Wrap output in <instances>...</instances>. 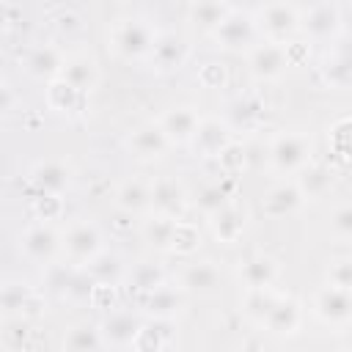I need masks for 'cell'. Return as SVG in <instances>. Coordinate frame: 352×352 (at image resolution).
<instances>
[{
  "label": "cell",
  "mask_w": 352,
  "mask_h": 352,
  "mask_svg": "<svg viewBox=\"0 0 352 352\" xmlns=\"http://www.w3.org/2000/svg\"><path fill=\"white\" fill-rule=\"evenodd\" d=\"M157 36H160L157 28L143 16H121L110 28V44H113L116 55H121L124 60L148 58Z\"/></svg>",
  "instance_id": "cell-1"
},
{
  "label": "cell",
  "mask_w": 352,
  "mask_h": 352,
  "mask_svg": "<svg viewBox=\"0 0 352 352\" xmlns=\"http://www.w3.org/2000/svg\"><path fill=\"white\" fill-rule=\"evenodd\" d=\"M314 154V140L308 132H280L272 138L267 157H270V168L280 176H297Z\"/></svg>",
  "instance_id": "cell-2"
},
{
  "label": "cell",
  "mask_w": 352,
  "mask_h": 352,
  "mask_svg": "<svg viewBox=\"0 0 352 352\" xmlns=\"http://www.w3.org/2000/svg\"><path fill=\"white\" fill-rule=\"evenodd\" d=\"M256 22H258L261 38L278 41V44H286V41H292L302 33V14L292 3H280V0L267 3L256 14Z\"/></svg>",
  "instance_id": "cell-3"
},
{
  "label": "cell",
  "mask_w": 352,
  "mask_h": 352,
  "mask_svg": "<svg viewBox=\"0 0 352 352\" xmlns=\"http://www.w3.org/2000/svg\"><path fill=\"white\" fill-rule=\"evenodd\" d=\"M212 38H214V44H217L220 50H226V52H245V50H253L256 41L261 38L256 14L231 8V14L220 22V28L212 33Z\"/></svg>",
  "instance_id": "cell-4"
},
{
  "label": "cell",
  "mask_w": 352,
  "mask_h": 352,
  "mask_svg": "<svg viewBox=\"0 0 352 352\" xmlns=\"http://www.w3.org/2000/svg\"><path fill=\"white\" fill-rule=\"evenodd\" d=\"M104 248L102 231L91 220H77L63 231V253L72 264H88L99 250Z\"/></svg>",
  "instance_id": "cell-5"
},
{
  "label": "cell",
  "mask_w": 352,
  "mask_h": 352,
  "mask_svg": "<svg viewBox=\"0 0 352 352\" xmlns=\"http://www.w3.org/2000/svg\"><path fill=\"white\" fill-rule=\"evenodd\" d=\"M19 248H22V253H25V258H30V261L47 267V264H52L55 256L63 250V234H58L52 223H44V220H41V223H36V226H30V228L22 231Z\"/></svg>",
  "instance_id": "cell-6"
},
{
  "label": "cell",
  "mask_w": 352,
  "mask_h": 352,
  "mask_svg": "<svg viewBox=\"0 0 352 352\" xmlns=\"http://www.w3.org/2000/svg\"><path fill=\"white\" fill-rule=\"evenodd\" d=\"M311 308L316 314V319H322L330 327H344L352 322V289H341V286H322L314 300Z\"/></svg>",
  "instance_id": "cell-7"
},
{
  "label": "cell",
  "mask_w": 352,
  "mask_h": 352,
  "mask_svg": "<svg viewBox=\"0 0 352 352\" xmlns=\"http://www.w3.org/2000/svg\"><path fill=\"white\" fill-rule=\"evenodd\" d=\"M234 140V129L226 118L217 116H201V124L190 140V148L201 160H214L228 143Z\"/></svg>",
  "instance_id": "cell-8"
},
{
  "label": "cell",
  "mask_w": 352,
  "mask_h": 352,
  "mask_svg": "<svg viewBox=\"0 0 352 352\" xmlns=\"http://www.w3.org/2000/svg\"><path fill=\"white\" fill-rule=\"evenodd\" d=\"M248 69L258 82H272L280 80L289 69L286 60V50L278 41H267L261 38V44H256L253 50H248Z\"/></svg>",
  "instance_id": "cell-9"
},
{
  "label": "cell",
  "mask_w": 352,
  "mask_h": 352,
  "mask_svg": "<svg viewBox=\"0 0 352 352\" xmlns=\"http://www.w3.org/2000/svg\"><path fill=\"white\" fill-rule=\"evenodd\" d=\"M187 206H190V195L179 179H173V176L151 179V212L182 220Z\"/></svg>",
  "instance_id": "cell-10"
},
{
  "label": "cell",
  "mask_w": 352,
  "mask_h": 352,
  "mask_svg": "<svg viewBox=\"0 0 352 352\" xmlns=\"http://www.w3.org/2000/svg\"><path fill=\"white\" fill-rule=\"evenodd\" d=\"M190 58V44L184 41V36L173 33V30H162L148 52V60L151 66L160 72V74H170V72H179Z\"/></svg>",
  "instance_id": "cell-11"
},
{
  "label": "cell",
  "mask_w": 352,
  "mask_h": 352,
  "mask_svg": "<svg viewBox=\"0 0 352 352\" xmlns=\"http://www.w3.org/2000/svg\"><path fill=\"white\" fill-rule=\"evenodd\" d=\"M341 30V11L333 0H319L302 14V33L311 41H330Z\"/></svg>",
  "instance_id": "cell-12"
},
{
  "label": "cell",
  "mask_w": 352,
  "mask_h": 352,
  "mask_svg": "<svg viewBox=\"0 0 352 352\" xmlns=\"http://www.w3.org/2000/svg\"><path fill=\"white\" fill-rule=\"evenodd\" d=\"M143 319L146 316H140L135 311H116V308L107 311L104 319L99 322V330H102L104 344L107 346H116V349H124V346L132 349V341H135Z\"/></svg>",
  "instance_id": "cell-13"
},
{
  "label": "cell",
  "mask_w": 352,
  "mask_h": 352,
  "mask_svg": "<svg viewBox=\"0 0 352 352\" xmlns=\"http://www.w3.org/2000/svg\"><path fill=\"white\" fill-rule=\"evenodd\" d=\"M126 148L140 157V160H157L162 157L168 148H173L170 138L165 135V129L160 126V121H148V124H140L129 132L126 138Z\"/></svg>",
  "instance_id": "cell-14"
},
{
  "label": "cell",
  "mask_w": 352,
  "mask_h": 352,
  "mask_svg": "<svg viewBox=\"0 0 352 352\" xmlns=\"http://www.w3.org/2000/svg\"><path fill=\"white\" fill-rule=\"evenodd\" d=\"M176 344V322L173 319H165V316H146L135 341H132V349L138 352H160V349H168Z\"/></svg>",
  "instance_id": "cell-15"
},
{
  "label": "cell",
  "mask_w": 352,
  "mask_h": 352,
  "mask_svg": "<svg viewBox=\"0 0 352 352\" xmlns=\"http://www.w3.org/2000/svg\"><path fill=\"white\" fill-rule=\"evenodd\" d=\"M236 179H239V176H226V173H223L217 182L201 184V187L195 190V195H192V206H195L201 214L212 217L214 212H220L226 204L234 201V195H236Z\"/></svg>",
  "instance_id": "cell-16"
},
{
  "label": "cell",
  "mask_w": 352,
  "mask_h": 352,
  "mask_svg": "<svg viewBox=\"0 0 352 352\" xmlns=\"http://www.w3.org/2000/svg\"><path fill=\"white\" fill-rule=\"evenodd\" d=\"M305 204V195L294 182H278L272 184L264 195H261V212L267 217H286V214H294L300 206Z\"/></svg>",
  "instance_id": "cell-17"
},
{
  "label": "cell",
  "mask_w": 352,
  "mask_h": 352,
  "mask_svg": "<svg viewBox=\"0 0 352 352\" xmlns=\"http://www.w3.org/2000/svg\"><path fill=\"white\" fill-rule=\"evenodd\" d=\"M30 187L38 192L63 195L72 187V168L63 160H41L30 168Z\"/></svg>",
  "instance_id": "cell-18"
},
{
  "label": "cell",
  "mask_w": 352,
  "mask_h": 352,
  "mask_svg": "<svg viewBox=\"0 0 352 352\" xmlns=\"http://www.w3.org/2000/svg\"><path fill=\"white\" fill-rule=\"evenodd\" d=\"M157 121H160V126L165 129V135L170 138L173 146H190V140H192V135H195V129L201 124V116H198L195 107L182 104V107L165 110Z\"/></svg>",
  "instance_id": "cell-19"
},
{
  "label": "cell",
  "mask_w": 352,
  "mask_h": 352,
  "mask_svg": "<svg viewBox=\"0 0 352 352\" xmlns=\"http://www.w3.org/2000/svg\"><path fill=\"white\" fill-rule=\"evenodd\" d=\"M179 286L192 294H217L223 286V272L212 258H201L184 267Z\"/></svg>",
  "instance_id": "cell-20"
},
{
  "label": "cell",
  "mask_w": 352,
  "mask_h": 352,
  "mask_svg": "<svg viewBox=\"0 0 352 352\" xmlns=\"http://www.w3.org/2000/svg\"><path fill=\"white\" fill-rule=\"evenodd\" d=\"M300 324H302V305L292 294H280L278 302L272 305V311L264 319V330L278 336V338L294 336L300 330Z\"/></svg>",
  "instance_id": "cell-21"
},
{
  "label": "cell",
  "mask_w": 352,
  "mask_h": 352,
  "mask_svg": "<svg viewBox=\"0 0 352 352\" xmlns=\"http://www.w3.org/2000/svg\"><path fill=\"white\" fill-rule=\"evenodd\" d=\"M264 113H267L264 99H261L256 91H248V94H242V96H236V99L231 102L226 121L231 124V129H234V132L256 129V126L264 121Z\"/></svg>",
  "instance_id": "cell-22"
},
{
  "label": "cell",
  "mask_w": 352,
  "mask_h": 352,
  "mask_svg": "<svg viewBox=\"0 0 352 352\" xmlns=\"http://www.w3.org/2000/svg\"><path fill=\"white\" fill-rule=\"evenodd\" d=\"M63 63H66V55L55 44H38L28 52L25 72L36 80H55V77H60Z\"/></svg>",
  "instance_id": "cell-23"
},
{
  "label": "cell",
  "mask_w": 352,
  "mask_h": 352,
  "mask_svg": "<svg viewBox=\"0 0 352 352\" xmlns=\"http://www.w3.org/2000/svg\"><path fill=\"white\" fill-rule=\"evenodd\" d=\"M85 96L80 88H74L69 80L63 77H55V80H47V91H44V99H47V107L55 110V113H63V116H74L85 107Z\"/></svg>",
  "instance_id": "cell-24"
},
{
  "label": "cell",
  "mask_w": 352,
  "mask_h": 352,
  "mask_svg": "<svg viewBox=\"0 0 352 352\" xmlns=\"http://www.w3.org/2000/svg\"><path fill=\"white\" fill-rule=\"evenodd\" d=\"M209 226H212V234H214L217 242L231 245V242H236L242 236V231L248 226V214L236 201H231V204H226L220 212H214L209 217Z\"/></svg>",
  "instance_id": "cell-25"
},
{
  "label": "cell",
  "mask_w": 352,
  "mask_h": 352,
  "mask_svg": "<svg viewBox=\"0 0 352 352\" xmlns=\"http://www.w3.org/2000/svg\"><path fill=\"white\" fill-rule=\"evenodd\" d=\"M182 294H184L182 286L176 289V286L162 283L154 292H148V294L140 297V314L143 316H165V319H173L179 314V308H182Z\"/></svg>",
  "instance_id": "cell-26"
},
{
  "label": "cell",
  "mask_w": 352,
  "mask_h": 352,
  "mask_svg": "<svg viewBox=\"0 0 352 352\" xmlns=\"http://www.w3.org/2000/svg\"><path fill=\"white\" fill-rule=\"evenodd\" d=\"M280 275V264L267 256V253H258V256H250L242 270H239V280L245 283V289H258V286H275Z\"/></svg>",
  "instance_id": "cell-27"
},
{
  "label": "cell",
  "mask_w": 352,
  "mask_h": 352,
  "mask_svg": "<svg viewBox=\"0 0 352 352\" xmlns=\"http://www.w3.org/2000/svg\"><path fill=\"white\" fill-rule=\"evenodd\" d=\"M333 179H336L333 168H330V165H322V162H308V165L297 173V184H300L305 201H319V198H324V195L330 192V187H333Z\"/></svg>",
  "instance_id": "cell-28"
},
{
  "label": "cell",
  "mask_w": 352,
  "mask_h": 352,
  "mask_svg": "<svg viewBox=\"0 0 352 352\" xmlns=\"http://www.w3.org/2000/svg\"><path fill=\"white\" fill-rule=\"evenodd\" d=\"M63 80H69L74 88H80L82 94H91L99 82V66L94 58L88 55H69L66 63H63V72H60Z\"/></svg>",
  "instance_id": "cell-29"
},
{
  "label": "cell",
  "mask_w": 352,
  "mask_h": 352,
  "mask_svg": "<svg viewBox=\"0 0 352 352\" xmlns=\"http://www.w3.org/2000/svg\"><path fill=\"white\" fill-rule=\"evenodd\" d=\"M116 206H118V209H126V212H132V214L151 212V182L126 179V182L116 190Z\"/></svg>",
  "instance_id": "cell-30"
},
{
  "label": "cell",
  "mask_w": 352,
  "mask_h": 352,
  "mask_svg": "<svg viewBox=\"0 0 352 352\" xmlns=\"http://www.w3.org/2000/svg\"><path fill=\"white\" fill-rule=\"evenodd\" d=\"M231 14V6L228 0H192L190 6V22L204 30V33H214L220 28V22Z\"/></svg>",
  "instance_id": "cell-31"
},
{
  "label": "cell",
  "mask_w": 352,
  "mask_h": 352,
  "mask_svg": "<svg viewBox=\"0 0 352 352\" xmlns=\"http://www.w3.org/2000/svg\"><path fill=\"white\" fill-rule=\"evenodd\" d=\"M176 217H168V214H157L151 212L148 220H143V239L154 248V250H168L170 253V239H173V231H176Z\"/></svg>",
  "instance_id": "cell-32"
},
{
  "label": "cell",
  "mask_w": 352,
  "mask_h": 352,
  "mask_svg": "<svg viewBox=\"0 0 352 352\" xmlns=\"http://www.w3.org/2000/svg\"><path fill=\"white\" fill-rule=\"evenodd\" d=\"M280 292H275L272 286H258V289H245V297H242V311L248 319L264 324L267 314L272 311V305L278 302Z\"/></svg>",
  "instance_id": "cell-33"
},
{
  "label": "cell",
  "mask_w": 352,
  "mask_h": 352,
  "mask_svg": "<svg viewBox=\"0 0 352 352\" xmlns=\"http://www.w3.org/2000/svg\"><path fill=\"white\" fill-rule=\"evenodd\" d=\"M327 146H330V154L336 162L352 165V116L333 121V126L327 132Z\"/></svg>",
  "instance_id": "cell-34"
},
{
  "label": "cell",
  "mask_w": 352,
  "mask_h": 352,
  "mask_svg": "<svg viewBox=\"0 0 352 352\" xmlns=\"http://www.w3.org/2000/svg\"><path fill=\"white\" fill-rule=\"evenodd\" d=\"M319 72H322V80L330 88H346V85H352V55L333 52L322 60Z\"/></svg>",
  "instance_id": "cell-35"
},
{
  "label": "cell",
  "mask_w": 352,
  "mask_h": 352,
  "mask_svg": "<svg viewBox=\"0 0 352 352\" xmlns=\"http://www.w3.org/2000/svg\"><path fill=\"white\" fill-rule=\"evenodd\" d=\"M96 280H107V283H118L121 278H124V261H121V256L118 253H113V250H107V248H102L88 264H82Z\"/></svg>",
  "instance_id": "cell-36"
},
{
  "label": "cell",
  "mask_w": 352,
  "mask_h": 352,
  "mask_svg": "<svg viewBox=\"0 0 352 352\" xmlns=\"http://www.w3.org/2000/svg\"><path fill=\"white\" fill-rule=\"evenodd\" d=\"M104 338L99 324H74L66 336H63V349L72 352H94V349H104Z\"/></svg>",
  "instance_id": "cell-37"
},
{
  "label": "cell",
  "mask_w": 352,
  "mask_h": 352,
  "mask_svg": "<svg viewBox=\"0 0 352 352\" xmlns=\"http://www.w3.org/2000/svg\"><path fill=\"white\" fill-rule=\"evenodd\" d=\"M129 283L143 297V294H148V292H154L157 286L165 283V270L160 264H154V261H138L129 270Z\"/></svg>",
  "instance_id": "cell-38"
},
{
  "label": "cell",
  "mask_w": 352,
  "mask_h": 352,
  "mask_svg": "<svg viewBox=\"0 0 352 352\" xmlns=\"http://www.w3.org/2000/svg\"><path fill=\"white\" fill-rule=\"evenodd\" d=\"M36 289L25 280H6L3 289H0V311H3V319L6 316H19L22 305L28 302V297L33 294Z\"/></svg>",
  "instance_id": "cell-39"
},
{
  "label": "cell",
  "mask_w": 352,
  "mask_h": 352,
  "mask_svg": "<svg viewBox=\"0 0 352 352\" xmlns=\"http://www.w3.org/2000/svg\"><path fill=\"white\" fill-rule=\"evenodd\" d=\"M198 248H201V231H198V226L182 217L176 223V231H173V239H170V253H176V256H192V253H198Z\"/></svg>",
  "instance_id": "cell-40"
},
{
  "label": "cell",
  "mask_w": 352,
  "mask_h": 352,
  "mask_svg": "<svg viewBox=\"0 0 352 352\" xmlns=\"http://www.w3.org/2000/svg\"><path fill=\"white\" fill-rule=\"evenodd\" d=\"M248 148L239 143V140H231L217 157H214V162H217V168H220V173H226V176H239L245 168H248Z\"/></svg>",
  "instance_id": "cell-41"
},
{
  "label": "cell",
  "mask_w": 352,
  "mask_h": 352,
  "mask_svg": "<svg viewBox=\"0 0 352 352\" xmlns=\"http://www.w3.org/2000/svg\"><path fill=\"white\" fill-rule=\"evenodd\" d=\"M30 209H33V214H36L38 220L55 223V220L63 217V198L55 195V192H38V190H36L33 198H30Z\"/></svg>",
  "instance_id": "cell-42"
},
{
  "label": "cell",
  "mask_w": 352,
  "mask_h": 352,
  "mask_svg": "<svg viewBox=\"0 0 352 352\" xmlns=\"http://www.w3.org/2000/svg\"><path fill=\"white\" fill-rule=\"evenodd\" d=\"M94 286H96V278L85 270V267H74V272H72V278H69V286H66V300L69 302H88L91 300V292H94Z\"/></svg>",
  "instance_id": "cell-43"
},
{
  "label": "cell",
  "mask_w": 352,
  "mask_h": 352,
  "mask_svg": "<svg viewBox=\"0 0 352 352\" xmlns=\"http://www.w3.org/2000/svg\"><path fill=\"white\" fill-rule=\"evenodd\" d=\"M30 322L28 319H22V316H6L3 319V333H0V338H3V346L8 349V352H16V349H22L25 346V341H28V336H30Z\"/></svg>",
  "instance_id": "cell-44"
},
{
  "label": "cell",
  "mask_w": 352,
  "mask_h": 352,
  "mask_svg": "<svg viewBox=\"0 0 352 352\" xmlns=\"http://www.w3.org/2000/svg\"><path fill=\"white\" fill-rule=\"evenodd\" d=\"M91 308L96 311H113L118 308V283H107V280H96L94 292H91V300H88Z\"/></svg>",
  "instance_id": "cell-45"
},
{
  "label": "cell",
  "mask_w": 352,
  "mask_h": 352,
  "mask_svg": "<svg viewBox=\"0 0 352 352\" xmlns=\"http://www.w3.org/2000/svg\"><path fill=\"white\" fill-rule=\"evenodd\" d=\"M50 25H52L60 36H74V33L82 30V16H80V11H74V8H58V11L50 14Z\"/></svg>",
  "instance_id": "cell-46"
},
{
  "label": "cell",
  "mask_w": 352,
  "mask_h": 352,
  "mask_svg": "<svg viewBox=\"0 0 352 352\" xmlns=\"http://www.w3.org/2000/svg\"><path fill=\"white\" fill-rule=\"evenodd\" d=\"M198 82L209 91H217V88H226L228 82V69L220 63V60H206L201 69H198Z\"/></svg>",
  "instance_id": "cell-47"
},
{
  "label": "cell",
  "mask_w": 352,
  "mask_h": 352,
  "mask_svg": "<svg viewBox=\"0 0 352 352\" xmlns=\"http://www.w3.org/2000/svg\"><path fill=\"white\" fill-rule=\"evenodd\" d=\"M74 267L77 264H47V272H44V280H47V286L55 292V294H66V286H69V278H72V272H74Z\"/></svg>",
  "instance_id": "cell-48"
},
{
  "label": "cell",
  "mask_w": 352,
  "mask_h": 352,
  "mask_svg": "<svg viewBox=\"0 0 352 352\" xmlns=\"http://www.w3.org/2000/svg\"><path fill=\"white\" fill-rule=\"evenodd\" d=\"M324 278H327V283H333V286L352 289V258H336V261H330Z\"/></svg>",
  "instance_id": "cell-49"
},
{
  "label": "cell",
  "mask_w": 352,
  "mask_h": 352,
  "mask_svg": "<svg viewBox=\"0 0 352 352\" xmlns=\"http://www.w3.org/2000/svg\"><path fill=\"white\" fill-rule=\"evenodd\" d=\"M330 231L341 239H352V204H341L330 214Z\"/></svg>",
  "instance_id": "cell-50"
},
{
  "label": "cell",
  "mask_w": 352,
  "mask_h": 352,
  "mask_svg": "<svg viewBox=\"0 0 352 352\" xmlns=\"http://www.w3.org/2000/svg\"><path fill=\"white\" fill-rule=\"evenodd\" d=\"M311 38H292V41H286L283 44V50H286V60H289V66H305L308 63V58H311V44H308Z\"/></svg>",
  "instance_id": "cell-51"
},
{
  "label": "cell",
  "mask_w": 352,
  "mask_h": 352,
  "mask_svg": "<svg viewBox=\"0 0 352 352\" xmlns=\"http://www.w3.org/2000/svg\"><path fill=\"white\" fill-rule=\"evenodd\" d=\"M44 311H47V302H44V297H41L38 292H33V294L28 297V302L22 305L19 316H22V319H28V322H36L38 316H44Z\"/></svg>",
  "instance_id": "cell-52"
},
{
  "label": "cell",
  "mask_w": 352,
  "mask_h": 352,
  "mask_svg": "<svg viewBox=\"0 0 352 352\" xmlns=\"http://www.w3.org/2000/svg\"><path fill=\"white\" fill-rule=\"evenodd\" d=\"M16 94H14V85L8 82V80H3V85H0V113L3 116H11L14 110H16Z\"/></svg>",
  "instance_id": "cell-53"
},
{
  "label": "cell",
  "mask_w": 352,
  "mask_h": 352,
  "mask_svg": "<svg viewBox=\"0 0 352 352\" xmlns=\"http://www.w3.org/2000/svg\"><path fill=\"white\" fill-rule=\"evenodd\" d=\"M135 217H138V214H132V212H126V209H118V206H116V214H113L110 226H113V231L126 234V231H132V228H135Z\"/></svg>",
  "instance_id": "cell-54"
},
{
  "label": "cell",
  "mask_w": 352,
  "mask_h": 352,
  "mask_svg": "<svg viewBox=\"0 0 352 352\" xmlns=\"http://www.w3.org/2000/svg\"><path fill=\"white\" fill-rule=\"evenodd\" d=\"M16 16L22 19V8H14L11 3H6V16H3V25H6V30H11V28L16 25Z\"/></svg>",
  "instance_id": "cell-55"
},
{
  "label": "cell",
  "mask_w": 352,
  "mask_h": 352,
  "mask_svg": "<svg viewBox=\"0 0 352 352\" xmlns=\"http://www.w3.org/2000/svg\"><path fill=\"white\" fill-rule=\"evenodd\" d=\"M349 6H352V0H349Z\"/></svg>",
  "instance_id": "cell-56"
}]
</instances>
